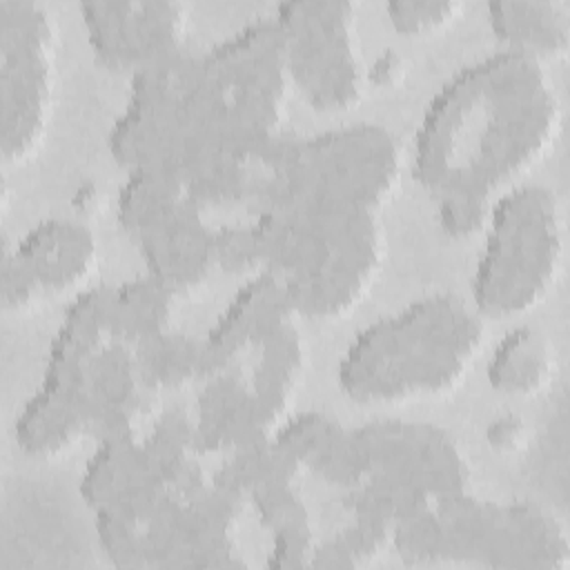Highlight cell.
<instances>
[{
  "mask_svg": "<svg viewBox=\"0 0 570 570\" xmlns=\"http://www.w3.org/2000/svg\"><path fill=\"white\" fill-rule=\"evenodd\" d=\"M180 294L154 278L136 276L109 287L111 330L134 347L171 330L176 298Z\"/></svg>",
  "mask_w": 570,
  "mask_h": 570,
  "instance_id": "ffe728a7",
  "label": "cell"
},
{
  "mask_svg": "<svg viewBox=\"0 0 570 570\" xmlns=\"http://www.w3.org/2000/svg\"><path fill=\"white\" fill-rule=\"evenodd\" d=\"M87 436L78 412L40 387L16 419V443L31 456L60 454Z\"/></svg>",
  "mask_w": 570,
  "mask_h": 570,
  "instance_id": "44dd1931",
  "label": "cell"
},
{
  "mask_svg": "<svg viewBox=\"0 0 570 570\" xmlns=\"http://www.w3.org/2000/svg\"><path fill=\"white\" fill-rule=\"evenodd\" d=\"M410 566H483L566 570L570 539L561 519L530 501L479 499L468 490L443 497L392 532Z\"/></svg>",
  "mask_w": 570,
  "mask_h": 570,
  "instance_id": "277c9868",
  "label": "cell"
},
{
  "mask_svg": "<svg viewBox=\"0 0 570 570\" xmlns=\"http://www.w3.org/2000/svg\"><path fill=\"white\" fill-rule=\"evenodd\" d=\"M80 16L96 58L131 76L187 49L189 7L167 0L82 2Z\"/></svg>",
  "mask_w": 570,
  "mask_h": 570,
  "instance_id": "5bb4252c",
  "label": "cell"
},
{
  "mask_svg": "<svg viewBox=\"0 0 570 570\" xmlns=\"http://www.w3.org/2000/svg\"><path fill=\"white\" fill-rule=\"evenodd\" d=\"M401 171V142L376 122H356L307 138L287 136L274 163L265 205L379 214L399 189Z\"/></svg>",
  "mask_w": 570,
  "mask_h": 570,
  "instance_id": "9c48e42d",
  "label": "cell"
},
{
  "mask_svg": "<svg viewBox=\"0 0 570 570\" xmlns=\"http://www.w3.org/2000/svg\"><path fill=\"white\" fill-rule=\"evenodd\" d=\"M303 470L314 472L330 485L347 488L352 476L350 430L327 414L303 412L287 416L272 436Z\"/></svg>",
  "mask_w": 570,
  "mask_h": 570,
  "instance_id": "ac0fdd59",
  "label": "cell"
},
{
  "mask_svg": "<svg viewBox=\"0 0 570 570\" xmlns=\"http://www.w3.org/2000/svg\"><path fill=\"white\" fill-rule=\"evenodd\" d=\"M160 474L156 461L140 432L116 434L98 441L96 452L85 465L80 494L85 503L98 512L145 485Z\"/></svg>",
  "mask_w": 570,
  "mask_h": 570,
  "instance_id": "e0dca14e",
  "label": "cell"
},
{
  "mask_svg": "<svg viewBox=\"0 0 570 570\" xmlns=\"http://www.w3.org/2000/svg\"><path fill=\"white\" fill-rule=\"evenodd\" d=\"M557 370L554 345L537 327L521 325L510 330L492 350L488 381L503 394H534L548 387Z\"/></svg>",
  "mask_w": 570,
  "mask_h": 570,
  "instance_id": "d6986e66",
  "label": "cell"
},
{
  "mask_svg": "<svg viewBox=\"0 0 570 570\" xmlns=\"http://www.w3.org/2000/svg\"><path fill=\"white\" fill-rule=\"evenodd\" d=\"M563 105L548 65L499 49L461 67L425 105L414 178L436 198L494 203L554 147Z\"/></svg>",
  "mask_w": 570,
  "mask_h": 570,
  "instance_id": "6da1fadb",
  "label": "cell"
},
{
  "mask_svg": "<svg viewBox=\"0 0 570 570\" xmlns=\"http://www.w3.org/2000/svg\"><path fill=\"white\" fill-rule=\"evenodd\" d=\"M439 223L450 236H472L485 229L492 203L474 198H441Z\"/></svg>",
  "mask_w": 570,
  "mask_h": 570,
  "instance_id": "d4e9b609",
  "label": "cell"
},
{
  "mask_svg": "<svg viewBox=\"0 0 570 570\" xmlns=\"http://www.w3.org/2000/svg\"><path fill=\"white\" fill-rule=\"evenodd\" d=\"M488 443L499 452H514L525 443V425L517 416H499L488 425Z\"/></svg>",
  "mask_w": 570,
  "mask_h": 570,
  "instance_id": "484cf974",
  "label": "cell"
},
{
  "mask_svg": "<svg viewBox=\"0 0 570 570\" xmlns=\"http://www.w3.org/2000/svg\"><path fill=\"white\" fill-rule=\"evenodd\" d=\"M392 27L403 36L436 33L465 13L459 0H394L385 7Z\"/></svg>",
  "mask_w": 570,
  "mask_h": 570,
  "instance_id": "cb8c5ba5",
  "label": "cell"
},
{
  "mask_svg": "<svg viewBox=\"0 0 570 570\" xmlns=\"http://www.w3.org/2000/svg\"><path fill=\"white\" fill-rule=\"evenodd\" d=\"M292 89L274 16L258 18L198 53L191 107L207 156L261 151L281 140Z\"/></svg>",
  "mask_w": 570,
  "mask_h": 570,
  "instance_id": "5b68a950",
  "label": "cell"
},
{
  "mask_svg": "<svg viewBox=\"0 0 570 570\" xmlns=\"http://www.w3.org/2000/svg\"><path fill=\"white\" fill-rule=\"evenodd\" d=\"M274 20L294 89L318 111L358 105L367 85L358 7L345 0H294L278 4Z\"/></svg>",
  "mask_w": 570,
  "mask_h": 570,
  "instance_id": "7c38bea8",
  "label": "cell"
},
{
  "mask_svg": "<svg viewBox=\"0 0 570 570\" xmlns=\"http://www.w3.org/2000/svg\"><path fill=\"white\" fill-rule=\"evenodd\" d=\"M249 225L258 272L283 285L301 318H336L354 309L385 256L383 223L374 212L269 203L249 216Z\"/></svg>",
  "mask_w": 570,
  "mask_h": 570,
  "instance_id": "7a4b0ae2",
  "label": "cell"
},
{
  "mask_svg": "<svg viewBox=\"0 0 570 570\" xmlns=\"http://www.w3.org/2000/svg\"><path fill=\"white\" fill-rule=\"evenodd\" d=\"M485 240L472 274V305L483 318L537 307L559 281L566 216L546 185H517L492 203Z\"/></svg>",
  "mask_w": 570,
  "mask_h": 570,
  "instance_id": "ba28073f",
  "label": "cell"
},
{
  "mask_svg": "<svg viewBox=\"0 0 570 570\" xmlns=\"http://www.w3.org/2000/svg\"><path fill=\"white\" fill-rule=\"evenodd\" d=\"M56 13L36 0H0V151L7 165L45 145L58 89Z\"/></svg>",
  "mask_w": 570,
  "mask_h": 570,
  "instance_id": "30bf717a",
  "label": "cell"
},
{
  "mask_svg": "<svg viewBox=\"0 0 570 570\" xmlns=\"http://www.w3.org/2000/svg\"><path fill=\"white\" fill-rule=\"evenodd\" d=\"M196 60L198 53L185 49L131 76L129 98L107 140L127 174L165 169L185 180L207 158L191 107Z\"/></svg>",
  "mask_w": 570,
  "mask_h": 570,
  "instance_id": "8fae6325",
  "label": "cell"
},
{
  "mask_svg": "<svg viewBox=\"0 0 570 570\" xmlns=\"http://www.w3.org/2000/svg\"><path fill=\"white\" fill-rule=\"evenodd\" d=\"M98 267L94 232L76 218H47L16 247L4 245L0 292L4 312H24L85 285Z\"/></svg>",
  "mask_w": 570,
  "mask_h": 570,
  "instance_id": "4fadbf2b",
  "label": "cell"
},
{
  "mask_svg": "<svg viewBox=\"0 0 570 570\" xmlns=\"http://www.w3.org/2000/svg\"><path fill=\"white\" fill-rule=\"evenodd\" d=\"M147 274L183 294L216 267L214 218L189 196L134 240Z\"/></svg>",
  "mask_w": 570,
  "mask_h": 570,
  "instance_id": "9a60e30c",
  "label": "cell"
},
{
  "mask_svg": "<svg viewBox=\"0 0 570 570\" xmlns=\"http://www.w3.org/2000/svg\"><path fill=\"white\" fill-rule=\"evenodd\" d=\"M352 476L343 490L347 517L394 528L430 503L468 490L470 465L443 428L376 419L350 430Z\"/></svg>",
  "mask_w": 570,
  "mask_h": 570,
  "instance_id": "52a82bcc",
  "label": "cell"
},
{
  "mask_svg": "<svg viewBox=\"0 0 570 570\" xmlns=\"http://www.w3.org/2000/svg\"><path fill=\"white\" fill-rule=\"evenodd\" d=\"M488 22L503 49H514L541 62L561 60L570 49L568 0H494Z\"/></svg>",
  "mask_w": 570,
  "mask_h": 570,
  "instance_id": "2e32d148",
  "label": "cell"
},
{
  "mask_svg": "<svg viewBox=\"0 0 570 570\" xmlns=\"http://www.w3.org/2000/svg\"><path fill=\"white\" fill-rule=\"evenodd\" d=\"M485 341V321L461 296L432 294L363 327L336 381L356 403H399L459 387Z\"/></svg>",
  "mask_w": 570,
  "mask_h": 570,
  "instance_id": "3957f363",
  "label": "cell"
},
{
  "mask_svg": "<svg viewBox=\"0 0 570 570\" xmlns=\"http://www.w3.org/2000/svg\"><path fill=\"white\" fill-rule=\"evenodd\" d=\"M392 546V530L370 521L350 517L343 528L314 546L312 568H352L363 566Z\"/></svg>",
  "mask_w": 570,
  "mask_h": 570,
  "instance_id": "603a6c76",
  "label": "cell"
},
{
  "mask_svg": "<svg viewBox=\"0 0 570 570\" xmlns=\"http://www.w3.org/2000/svg\"><path fill=\"white\" fill-rule=\"evenodd\" d=\"M142 379L158 394L203 376V338L167 330L136 345Z\"/></svg>",
  "mask_w": 570,
  "mask_h": 570,
  "instance_id": "7402d4cb",
  "label": "cell"
},
{
  "mask_svg": "<svg viewBox=\"0 0 570 570\" xmlns=\"http://www.w3.org/2000/svg\"><path fill=\"white\" fill-rule=\"evenodd\" d=\"M40 390L71 405L98 441L140 432L154 416L160 394L142 379L136 347L111 330L107 285L82 289L67 307Z\"/></svg>",
  "mask_w": 570,
  "mask_h": 570,
  "instance_id": "8992f818",
  "label": "cell"
},
{
  "mask_svg": "<svg viewBox=\"0 0 570 570\" xmlns=\"http://www.w3.org/2000/svg\"><path fill=\"white\" fill-rule=\"evenodd\" d=\"M96 200H100V196L96 194V189L94 187H89V189H85V191H80L78 196H76V205L80 207V209H94V203Z\"/></svg>",
  "mask_w": 570,
  "mask_h": 570,
  "instance_id": "83f0119b",
  "label": "cell"
},
{
  "mask_svg": "<svg viewBox=\"0 0 570 570\" xmlns=\"http://www.w3.org/2000/svg\"><path fill=\"white\" fill-rule=\"evenodd\" d=\"M403 76H405V62L394 51L383 53L374 62V67L367 71V80H374L376 85H383V87L399 82Z\"/></svg>",
  "mask_w": 570,
  "mask_h": 570,
  "instance_id": "4316f807",
  "label": "cell"
}]
</instances>
